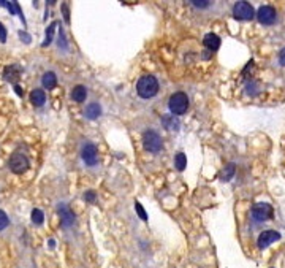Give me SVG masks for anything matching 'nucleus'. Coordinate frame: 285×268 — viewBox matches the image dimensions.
Instances as JSON below:
<instances>
[{
  "instance_id": "a211bd4d",
  "label": "nucleus",
  "mask_w": 285,
  "mask_h": 268,
  "mask_svg": "<svg viewBox=\"0 0 285 268\" xmlns=\"http://www.w3.org/2000/svg\"><path fill=\"white\" fill-rule=\"evenodd\" d=\"M235 170H236V165H235V164H228V165L224 168L222 175H221L222 181H230V179H232L233 175H235Z\"/></svg>"
},
{
  "instance_id": "6e6552de",
  "label": "nucleus",
  "mask_w": 285,
  "mask_h": 268,
  "mask_svg": "<svg viewBox=\"0 0 285 268\" xmlns=\"http://www.w3.org/2000/svg\"><path fill=\"white\" fill-rule=\"evenodd\" d=\"M280 240V233L276 232V230H265V232H261L260 233V237H258V248L260 249H265L268 248L269 244H272L274 241H277Z\"/></svg>"
},
{
  "instance_id": "6ab92c4d",
  "label": "nucleus",
  "mask_w": 285,
  "mask_h": 268,
  "mask_svg": "<svg viewBox=\"0 0 285 268\" xmlns=\"http://www.w3.org/2000/svg\"><path fill=\"white\" fill-rule=\"evenodd\" d=\"M174 164H176V168L179 171H182L185 167H187V157H185L184 153H179V154H176V157H174Z\"/></svg>"
},
{
  "instance_id": "a878e982",
  "label": "nucleus",
  "mask_w": 285,
  "mask_h": 268,
  "mask_svg": "<svg viewBox=\"0 0 285 268\" xmlns=\"http://www.w3.org/2000/svg\"><path fill=\"white\" fill-rule=\"evenodd\" d=\"M84 200H86V202H94V200H95V194H94L92 190L86 192V194H84Z\"/></svg>"
},
{
  "instance_id": "cd10ccee",
  "label": "nucleus",
  "mask_w": 285,
  "mask_h": 268,
  "mask_svg": "<svg viewBox=\"0 0 285 268\" xmlns=\"http://www.w3.org/2000/svg\"><path fill=\"white\" fill-rule=\"evenodd\" d=\"M63 13H65V21L68 23V21H70V18H68V10H67V7H65V5H63Z\"/></svg>"
},
{
  "instance_id": "39448f33",
  "label": "nucleus",
  "mask_w": 285,
  "mask_h": 268,
  "mask_svg": "<svg viewBox=\"0 0 285 268\" xmlns=\"http://www.w3.org/2000/svg\"><path fill=\"white\" fill-rule=\"evenodd\" d=\"M8 165H10V170H12L13 173L21 175L29 168V160H27V157L24 154L15 153L12 157H10V164Z\"/></svg>"
},
{
  "instance_id": "1a4fd4ad",
  "label": "nucleus",
  "mask_w": 285,
  "mask_h": 268,
  "mask_svg": "<svg viewBox=\"0 0 285 268\" xmlns=\"http://www.w3.org/2000/svg\"><path fill=\"white\" fill-rule=\"evenodd\" d=\"M81 156H83V160L87 165H95L97 160H98V151L94 145H86Z\"/></svg>"
},
{
  "instance_id": "393cba45",
  "label": "nucleus",
  "mask_w": 285,
  "mask_h": 268,
  "mask_svg": "<svg viewBox=\"0 0 285 268\" xmlns=\"http://www.w3.org/2000/svg\"><path fill=\"white\" fill-rule=\"evenodd\" d=\"M5 40H7V30H5L4 24L0 23V41H2V43H5Z\"/></svg>"
},
{
  "instance_id": "4be33fe9",
  "label": "nucleus",
  "mask_w": 285,
  "mask_h": 268,
  "mask_svg": "<svg viewBox=\"0 0 285 268\" xmlns=\"http://www.w3.org/2000/svg\"><path fill=\"white\" fill-rule=\"evenodd\" d=\"M8 224H10V221H8V216L7 214L0 210V230H4V229H7L8 227Z\"/></svg>"
},
{
  "instance_id": "412c9836",
  "label": "nucleus",
  "mask_w": 285,
  "mask_h": 268,
  "mask_svg": "<svg viewBox=\"0 0 285 268\" xmlns=\"http://www.w3.org/2000/svg\"><path fill=\"white\" fill-rule=\"evenodd\" d=\"M135 210H136V213H138V216H139V219H142V221H148V214H146V211H145V208L141 207V203H135Z\"/></svg>"
},
{
  "instance_id": "9b49d317",
  "label": "nucleus",
  "mask_w": 285,
  "mask_h": 268,
  "mask_svg": "<svg viewBox=\"0 0 285 268\" xmlns=\"http://www.w3.org/2000/svg\"><path fill=\"white\" fill-rule=\"evenodd\" d=\"M162 125L170 132H176L181 127L178 117H173V116H162Z\"/></svg>"
},
{
  "instance_id": "bb28decb",
  "label": "nucleus",
  "mask_w": 285,
  "mask_h": 268,
  "mask_svg": "<svg viewBox=\"0 0 285 268\" xmlns=\"http://www.w3.org/2000/svg\"><path fill=\"white\" fill-rule=\"evenodd\" d=\"M279 62L282 63V65H285V48L279 52Z\"/></svg>"
},
{
  "instance_id": "5701e85b",
  "label": "nucleus",
  "mask_w": 285,
  "mask_h": 268,
  "mask_svg": "<svg viewBox=\"0 0 285 268\" xmlns=\"http://www.w3.org/2000/svg\"><path fill=\"white\" fill-rule=\"evenodd\" d=\"M54 27H56V23H52V24L49 26V29H48V32H46V40H45V43H43V46H46V45H49V43H51Z\"/></svg>"
},
{
  "instance_id": "aec40b11",
  "label": "nucleus",
  "mask_w": 285,
  "mask_h": 268,
  "mask_svg": "<svg viewBox=\"0 0 285 268\" xmlns=\"http://www.w3.org/2000/svg\"><path fill=\"white\" fill-rule=\"evenodd\" d=\"M43 219H45V216H43V211L41 210H34V211H32V222H34V224H38V226H40V224H43Z\"/></svg>"
},
{
  "instance_id": "b1692460",
  "label": "nucleus",
  "mask_w": 285,
  "mask_h": 268,
  "mask_svg": "<svg viewBox=\"0 0 285 268\" xmlns=\"http://www.w3.org/2000/svg\"><path fill=\"white\" fill-rule=\"evenodd\" d=\"M196 8H206V7H209L211 2H206V0H193L192 2Z\"/></svg>"
},
{
  "instance_id": "ddd939ff",
  "label": "nucleus",
  "mask_w": 285,
  "mask_h": 268,
  "mask_svg": "<svg viewBox=\"0 0 285 268\" xmlns=\"http://www.w3.org/2000/svg\"><path fill=\"white\" fill-rule=\"evenodd\" d=\"M30 102H32V105H35V106L45 105V102H46V94L43 92L41 89H34V91L30 92Z\"/></svg>"
},
{
  "instance_id": "20e7f679",
  "label": "nucleus",
  "mask_w": 285,
  "mask_h": 268,
  "mask_svg": "<svg viewBox=\"0 0 285 268\" xmlns=\"http://www.w3.org/2000/svg\"><path fill=\"white\" fill-rule=\"evenodd\" d=\"M233 16L239 21H250L255 18V10L247 2H238L233 7Z\"/></svg>"
},
{
  "instance_id": "4468645a",
  "label": "nucleus",
  "mask_w": 285,
  "mask_h": 268,
  "mask_svg": "<svg viewBox=\"0 0 285 268\" xmlns=\"http://www.w3.org/2000/svg\"><path fill=\"white\" fill-rule=\"evenodd\" d=\"M86 117L87 119H91V121H94V119H97L98 116L102 114V106L98 105V103H91V105H87V108H86Z\"/></svg>"
},
{
  "instance_id": "0eeeda50",
  "label": "nucleus",
  "mask_w": 285,
  "mask_h": 268,
  "mask_svg": "<svg viewBox=\"0 0 285 268\" xmlns=\"http://www.w3.org/2000/svg\"><path fill=\"white\" fill-rule=\"evenodd\" d=\"M276 18H277L276 10H274L272 7H268V5L258 8V12H257V19L260 21L261 24H265V26L272 24L274 21H276Z\"/></svg>"
},
{
  "instance_id": "f8f14e48",
  "label": "nucleus",
  "mask_w": 285,
  "mask_h": 268,
  "mask_svg": "<svg viewBox=\"0 0 285 268\" xmlns=\"http://www.w3.org/2000/svg\"><path fill=\"white\" fill-rule=\"evenodd\" d=\"M203 43L209 51H217L219 46H221V38H219L216 34H206L203 38Z\"/></svg>"
},
{
  "instance_id": "f03ea898",
  "label": "nucleus",
  "mask_w": 285,
  "mask_h": 268,
  "mask_svg": "<svg viewBox=\"0 0 285 268\" xmlns=\"http://www.w3.org/2000/svg\"><path fill=\"white\" fill-rule=\"evenodd\" d=\"M168 108L173 114H176V116L184 114L189 108V97L184 92L173 94L170 97V102H168Z\"/></svg>"
},
{
  "instance_id": "f3484780",
  "label": "nucleus",
  "mask_w": 285,
  "mask_h": 268,
  "mask_svg": "<svg viewBox=\"0 0 285 268\" xmlns=\"http://www.w3.org/2000/svg\"><path fill=\"white\" fill-rule=\"evenodd\" d=\"M4 77L7 81H16L19 78V69H16V65H10L5 69Z\"/></svg>"
},
{
  "instance_id": "2eb2a0df",
  "label": "nucleus",
  "mask_w": 285,
  "mask_h": 268,
  "mask_svg": "<svg viewBox=\"0 0 285 268\" xmlns=\"http://www.w3.org/2000/svg\"><path fill=\"white\" fill-rule=\"evenodd\" d=\"M87 97V89L84 86H75L73 91H72V99L78 103H83Z\"/></svg>"
},
{
  "instance_id": "f257e3e1",
  "label": "nucleus",
  "mask_w": 285,
  "mask_h": 268,
  "mask_svg": "<svg viewBox=\"0 0 285 268\" xmlns=\"http://www.w3.org/2000/svg\"><path fill=\"white\" fill-rule=\"evenodd\" d=\"M136 92L141 99H152L159 92V81L152 75L141 77L136 83Z\"/></svg>"
},
{
  "instance_id": "c85d7f7f",
  "label": "nucleus",
  "mask_w": 285,
  "mask_h": 268,
  "mask_svg": "<svg viewBox=\"0 0 285 268\" xmlns=\"http://www.w3.org/2000/svg\"><path fill=\"white\" fill-rule=\"evenodd\" d=\"M15 91H16V94H18V95H24L23 89H21V88H19V86H15Z\"/></svg>"
},
{
  "instance_id": "423d86ee",
  "label": "nucleus",
  "mask_w": 285,
  "mask_h": 268,
  "mask_svg": "<svg viewBox=\"0 0 285 268\" xmlns=\"http://www.w3.org/2000/svg\"><path fill=\"white\" fill-rule=\"evenodd\" d=\"M252 218L257 222H265L272 218V207L269 203H257V205L252 208Z\"/></svg>"
},
{
  "instance_id": "7ed1b4c3",
  "label": "nucleus",
  "mask_w": 285,
  "mask_h": 268,
  "mask_svg": "<svg viewBox=\"0 0 285 268\" xmlns=\"http://www.w3.org/2000/svg\"><path fill=\"white\" fill-rule=\"evenodd\" d=\"M162 138L157 132L154 130H148L142 133V146H145L146 151L149 153H159L162 149Z\"/></svg>"
},
{
  "instance_id": "9d476101",
  "label": "nucleus",
  "mask_w": 285,
  "mask_h": 268,
  "mask_svg": "<svg viewBox=\"0 0 285 268\" xmlns=\"http://www.w3.org/2000/svg\"><path fill=\"white\" fill-rule=\"evenodd\" d=\"M59 214H60V222L63 227H70L75 222V214L67 205H60L59 207Z\"/></svg>"
},
{
  "instance_id": "dca6fc26",
  "label": "nucleus",
  "mask_w": 285,
  "mask_h": 268,
  "mask_svg": "<svg viewBox=\"0 0 285 268\" xmlns=\"http://www.w3.org/2000/svg\"><path fill=\"white\" fill-rule=\"evenodd\" d=\"M43 86H45L46 89H52V88H56V84H57V78H56V75H54L52 72H48L43 75V80H41Z\"/></svg>"
}]
</instances>
